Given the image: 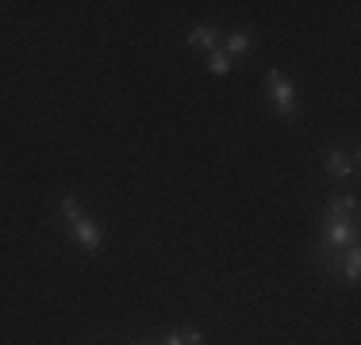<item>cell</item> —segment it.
Returning a JSON list of instances; mask_svg holds the SVG:
<instances>
[{
  "mask_svg": "<svg viewBox=\"0 0 361 345\" xmlns=\"http://www.w3.org/2000/svg\"><path fill=\"white\" fill-rule=\"evenodd\" d=\"M265 92H269L277 115H285V119H296V115H300V108H296V89L288 84V77L281 73V69H269V77H265Z\"/></svg>",
  "mask_w": 361,
  "mask_h": 345,
  "instance_id": "cell-1",
  "label": "cell"
},
{
  "mask_svg": "<svg viewBox=\"0 0 361 345\" xmlns=\"http://www.w3.org/2000/svg\"><path fill=\"white\" fill-rule=\"evenodd\" d=\"M350 246H357V222H323L326 253H346Z\"/></svg>",
  "mask_w": 361,
  "mask_h": 345,
  "instance_id": "cell-2",
  "label": "cell"
},
{
  "mask_svg": "<svg viewBox=\"0 0 361 345\" xmlns=\"http://www.w3.org/2000/svg\"><path fill=\"white\" fill-rule=\"evenodd\" d=\"M70 230H73L77 246H81V249H89V253H97V249H100V242H104V230H100V222H97V219H89V215H81V219H77Z\"/></svg>",
  "mask_w": 361,
  "mask_h": 345,
  "instance_id": "cell-3",
  "label": "cell"
},
{
  "mask_svg": "<svg viewBox=\"0 0 361 345\" xmlns=\"http://www.w3.org/2000/svg\"><path fill=\"white\" fill-rule=\"evenodd\" d=\"M354 161H357V158H350V153L331 150V153H326V172H331L334 180H350V177H354V169H357Z\"/></svg>",
  "mask_w": 361,
  "mask_h": 345,
  "instance_id": "cell-4",
  "label": "cell"
},
{
  "mask_svg": "<svg viewBox=\"0 0 361 345\" xmlns=\"http://www.w3.org/2000/svg\"><path fill=\"white\" fill-rule=\"evenodd\" d=\"M323 222H357V200L354 196H346V200H331Z\"/></svg>",
  "mask_w": 361,
  "mask_h": 345,
  "instance_id": "cell-5",
  "label": "cell"
},
{
  "mask_svg": "<svg viewBox=\"0 0 361 345\" xmlns=\"http://www.w3.org/2000/svg\"><path fill=\"white\" fill-rule=\"evenodd\" d=\"M188 42H192L196 50H208V54H216V50H219V31L212 27V23H200V27L188 31Z\"/></svg>",
  "mask_w": 361,
  "mask_h": 345,
  "instance_id": "cell-6",
  "label": "cell"
},
{
  "mask_svg": "<svg viewBox=\"0 0 361 345\" xmlns=\"http://www.w3.org/2000/svg\"><path fill=\"white\" fill-rule=\"evenodd\" d=\"M250 46H254L250 31H235V34H227V50H223V54H227V58H235V54H250Z\"/></svg>",
  "mask_w": 361,
  "mask_h": 345,
  "instance_id": "cell-7",
  "label": "cell"
},
{
  "mask_svg": "<svg viewBox=\"0 0 361 345\" xmlns=\"http://www.w3.org/2000/svg\"><path fill=\"white\" fill-rule=\"evenodd\" d=\"M357 272H361V249H357V246H350V249H346V265H342V280L354 284V280H357Z\"/></svg>",
  "mask_w": 361,
  "mask_h": 345,
  "instance_id": "cell-8",
  "label": "cell"
},
{
  "mask_svg": "<svg viewBox=\"0 0 361 345\" xmlns=\"http://www.w3.org/2000/svg\"><path fill=\"white\" fill-rule=\"evenodd\" d=\"M58 215H62V219H70V227L77 219H81V203L73 200V196H62V200H58Z\"/></svg>",
  "mask_w": 361,
  "mask_h": 345,
  "instance_id": "cell-9",
  "label": "cell"
},
{
  "mask_svg": "<svg viewBox=\"0 0 361 345\" xmlns=\"http://www.w3.org/2000/svg\"><path fill=\"white\" fill-rule=\"evenodd\" d=\"M208 69H212L216 77H227V73H231V58L223 54V50H216V54H208Z\"/></svg>",
  "mask_w": 361,
  "mask_h": 345,
  "instance_id": "cell-10",
  "label": "cell"
},
{
  "mask_svg": "<svg viewBox=\"0 0 361 345\" xmlns=\"http://www.w3.org/2000/svg\"><path fill=\"white\" fill-rule=\"evenodd\" d=\"M161 345H200V334H196V330H188V334L173 330V334H166V341H161Z\"/></svg>",
  "mask_w": 361,
  "mask_h": 345,
  "instance_id": "cell-11",
  "label": "cell"
},
{
  "mask_svg": "<svg viewBox=\"0 0 361 345\" xmlns=\"http://www.w3.org/2000/svg\"><path fill=\"white\" fill-rule=\"evenodd\" d=\"M139 345H150V341H139Z\"/></svg>",
  "mask_w": 361,
  "mask_h": 345,
  "instance_id": "cell-12",
  "label": "cell"
}]
</instances>
